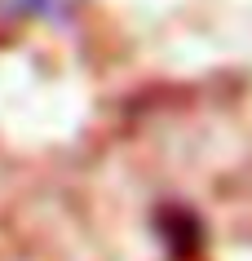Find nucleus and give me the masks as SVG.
Here are the masks:
<instances>
[{
	"label": "nucleus",
	"mask_w": 252,
	"mask_h": 261,
	"mask_svg": "<svg viewBox=\"0 0 252 261\" xmlns=\"http://www.w3.org/2000/svg\"><path fill=\"white\" fill-rule=\"evenodd\" d=\"M80 9V0H0L5 18H40V22H62Z\"/></svg>",
	"instance_id": "obj_1"
}]
</instances>
